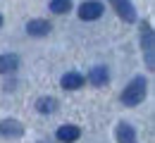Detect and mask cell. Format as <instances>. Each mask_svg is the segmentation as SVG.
I'll return each instance as SVG.
<instances>
[{"label":"cell","mask_w":155,"mask_h":143,"mask_svg":"<svg viewBox=\"0 0 155 143\" xmlns=\"http://www.w3.org/2000/svg\"><path fill=\"white\" fill-rule=\"evenodd\" d=\"M103 2H98V0H88V2H84L81 7H79V17L84 21H93V19H98L100 15H103Z\"/></svg>","instance_id":"2"},{"label":"cell","mask_w":155,"mask_h":143,"mask_svg":"<svg viewBox=\"0 0 155 143\" xmlns=\"http://www.w3.org/2000/svg\"><path fill=\"white\" fill-rule=\"evenodd\" d=\"M26 31L31 36H45V34H50V24L45 19H34V21L26 24Z\"/></svg>","instance_id":"9"},{"label":"cell","mask_w":155,"mask_h":143,"mask_svg":"<svg viewBox=\"0 0 155 143\" xmlns=\"http://www.w3.org/2000/svg\"><path fill=\"white\" fill-rule=\"evenodd\" d=\"M110 79V74H107V69L105 67H93L91 69V74H88V81L93 83V86H105Z\"/></svg>","instance_id":"10"},{"label":"cell","mask_w":155,"mask_h":143,"mask_svg":"<svg viewBox=\"0 0 155 143\" xmlns=\"http://www.w3.org/2000/svg\"><path fill=\"white\" fill-rule=\"evenodd\" d=\"M79 136H81V129L74 126V124H64V126L58 129V141L60 143H72V141H77Z\"/></svg>","instance_id":"6"},{"label":"cell","mask_w":155,"mask_h":143,"mask_svg":"<svg viewBox=\"0 0 155 143\" xmlns=\"http://www.w3.org/2000/svg\"><path fill=\"white\" fill-rule=\"evenodd\" d=\"M24 134V126L17 119H2L0 122V136H7V138H17Z\"/></svg>","instance_id":"5"},{"label":"cell","mask_w":155,"mask_h":143,"mask_svg":"<svg viewBox=\"0 0 155 143\" xmlns=\"http://www.w3.org/2000/svg\"><path fill=\"white\" fill-rule=\"evenodd\" d=\"M0 26H2V17H0Z\"/></svg>","instance_id":"14"},{"label":"cell","mask_w":155,"mask_h":143,"mask_svg":"<svg viewBox=\"0 0 155 143\" xmlns=\"http://www.w3.org/2000/svg\"><path fill=\"white\" fill-rule=\"evenodd\" d=\"M110 2H112V7L117 10V15L124 21L136 19V10H134V5H131V0H110Z\"/></svg>","instance_id":"4"},{"label":"cell","mask_w":155,"mask_h":143,"mask_svg":"<svg viewBox=\"0 0 155 143\" xmlns=\"http://www.w3.org/2000/svg\"><path fill=\"white\" fill-rule=\"evenodd\" d=\"M84 76L79 74V72H67L64 76H62V88H67V91H77V88H81L84 86Z\"/></svg>","instance_id":"8"},{"label":"cell","mask_w":155,"mask_h":143,"mask_svg":"<svg viewBox=\"0 0 155 143\" xmlns=\"http://www.w3.org/2000/svg\"><path fill=\"white\" fill-rule=\"evenodd\" d=\"M17 67H19V57L17 55H0V74L15 72Z\"/></svg>","instance_id":"11"},{"label":"cell","mask_w":155,"mask_h":143,"mask_svg":"<svg viewBox=\"0 0 155 143\" xmlns=\"http://www.w3.org/2000/svg\"><path fill=\"white\" fill-rule=\"evenodd\" d=\"M115 136L119 143H136V134H134V126L127 122H119L115 129Z\"/></svg>","instance_id":"7"},{"label":"cell","mask_w":155,"mask_h":143,"mask_svg":"<svg viewBox=\"0 0 155 143\" xmlns=\"http://www.w3.org/2000/svg\"><path fill=\"white\" fill-rule=\"evenodd\" d=\"M143 98H146V79H143V76H136V79H131V83L124 88L122 102L129 105V107H134L138 102H143Z\"/></svg>","instance_id":"1"},{"label":"cell","mask_w":155,"mask_h":143,"mask_svg":"<svg viewBox=\"0 0 155 143\" xmlns=\"http://www.w3.org/2000/svg\"><path fill=\"white\" fill-rule=\"evenodd\" d=\"M55 107H58L55 98H38L36 100V110H38L41 115H50V112H55Z\"/></svg>","instance_id":"12"},{"label":"cell","mask_w":155,"mask_h":143,"mask_svg":"<svg viewBox=\"0 0 155 143\" xmlns=\"http://www.w3.org/2000/svg\"><path fill=\"white\" fill-rule=\"evenodd\" d=\"M50 10H53L55 15H64V12L72 10V0H53V2H50Z\"/></svg>","instance_id":"13"},{"label":"cell","mask_w":155,"mask_h":143,"mask_svg":"<svg viewBox=\"0 0 155 143\" xmlns=\"http://www.w3.org/2000/svg\"><path fill=\"white\" fill-rule=\"evenodd\" d=\"M141 41H143V48H146V62H148V69H153V67H155V57H153V31H150L148 24H143Z\"/></svg>","instance_id":"3"}]
</instances>
